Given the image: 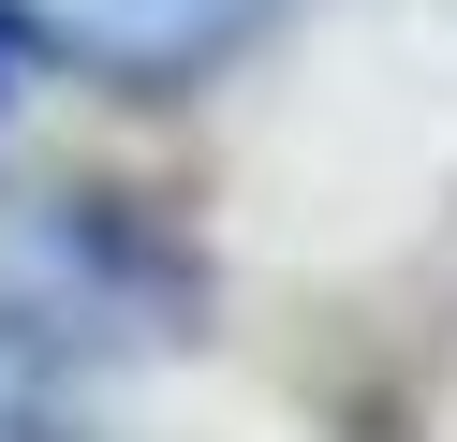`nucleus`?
<instances>
[{
    "label": "nucleus",
    "instance_id": "2",
    "mask_svg": "<svg viewBox=\"0 0 457 442\" xmlns=\"http://www.w3.org/2000/svg\"><path fill=\"white\" fill-rule=\"evenodd\" d=\"M0 442H60V398L30 383V354L0 339Z\"/></svg>",
    "mask_w": 457,
    "mask_h": 442
},
{
    "label": "nucleus",
    "instance_id": "1",
    "mask_svg": "<svg viewBox=\"0 0 457 442\" xmlns=\"http://www.w3.org/2000/svg\"><path fill=\"white\" fill-rule=\"evenodd\" d=\"M30 29L60 59H89V74H119V88H178L221 45H251L266 0H30Z\"/></svg>",
    "mask_w": 457,
    "mask_h": 442
},
{
    "label": "nucleus",
    "instance_id": "3",
    "mask_svg": "<svg viewBox=\"0 0 457 442\" xmlns=\"http://www.w3.org/2000/svg\"><path fill=\"white\" fill-rule=\"evenodd\" d=\"M15 74H30V0H0V104H15Z\"/></svg>",
    "mask_w": 457,
    "mask_h": 442
}]
</instances>
